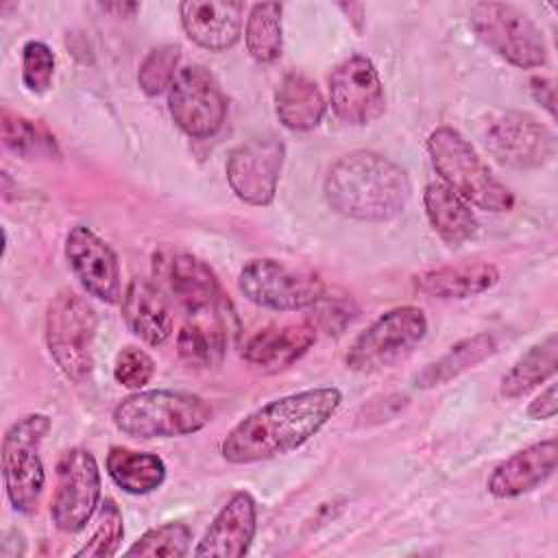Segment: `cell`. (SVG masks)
<instances>
[{
	"label": "cell",
	"instance_id": "6da1fadb",
	"mask_svg": "<svg viewBox=\"0 0 558 558\" xmlns=\"http://www.w3.org/2000/svg\"><path fill=\"white\" fill-rule=\"evenodd\" d=\"M342 403L336 386H318L279 397L244 416L222 440L231 464H251L290 453L316 436Z\"/></svg>",
	"mask_w": 558,
	"mask_h": 558
},
{
	"label": "cell",
	"instance_id": "7a4b0ae2",
	"mask_svg": "<svg viewBox=\"0 0 558 558\" xmlns=\"http://www.w3.org/2000/svg\"><path fill=\"white\" fill-rule=\"evenodd\" d=\"M323 190L336 214L364 222L399 216L412 196L408 172L373 150H353L340 157L329 168Z\"/></svg>",
	"mask_w": 558,
	"mask_h": 558
},
{
	"label": "cell",
	"instance_id": "3957f363",
	"mask_svg": "<svg viewBox=\"0 0 558 558\" xmlns=\"http://www.w3.org/2000/svg\"><path fill=\"white\" fill-rule=\"evenodd\" d=\"M211 405L187 390H144L124 397L113 410L118 432L133 438H172L203 429Z\"/></svg>",
	"mask_w": 558,
	"mask_h": 558
},
{
	"label": "cell",
	"instance_id": "277c9868",
	"mask_svg": "<svg viewBox=\"0 0 558 558\" xmlns=\"http://www.w3.org/2000/svg\"><path fill=\"white\" fill-rule=\"evenodd\" d=\"M427 153L442 183L466 203L486 211H508L514 194L490 172L477 150L451 126H438L427 137Z\"/></svg>",
	"mask_w": 558,
	"mask_h": 558
},
{
	"label": "cell",
	"instance_id": "5b68a950",
	"mask_svg": "<svg viewBox=\"0 0 558 558\" xmlns=\"http://www.w3.org/2000/svg\"><path fill=\"white\" fill-rule=\"evenodd\" d=\"M98 329L96 310L74 290L52 296L46 312V344L59 371L81 384L94 368V340Z\"/></svg>",
	"mask_w": 558,
	"mask_h": 558
},
{
	"label": "cell",
	"instance_id": "8992f818",
	"mask_svg": "<svg viewBox=\"0 0 558 558\" xmlns=\"http://www.w3.org/2000/svg\"><path fill=\"white\" fill-rule=\"evenodd\" d=\"M50 432V418L33 412L17 418L2 438V480L15 512L33 514L46 486L41 442Z\"/></svg>",
	"mask_w": 558,
	"mask_h": 558
},
{
	"label": "cell",
	"instance_id": "52a82bcc",
	"mask_svg": "<svg viewBox=\"0 0 558 558\" xmlns=\"http://www.w3.org/2000/svg\"><path fill=\"white\" fill-rule=\"evenodd\" d=\"M427 333V318L416 305H401L375 318L349 347L347 366L375 373L408 357Z\"/></svg>",
	"mask_w": 558,
	"mask_h": 558
},
{
	"label": "cell",
	"instance_id": "ba28073f",
	"mask_svg": "<svg viewBox=\"0 0 558 558\" xmlns=\"http://www.w3.org/2000/svg\"><path fill=\"white\" fill-rule=\"evenodd\" d=\"M475 35L499 57L517 68H538L547 59V46L534 20L508 2H475L469 11Z\"/></svg>",
	"mask_w": 558,
	"mask_h": 558
},
{
	"label": "cell",
	"instance_id": "9c48e42d",
	"mask_svg": "<svg viewBox=\"0 0 558 558\" xmlns=\"http://www.w3.org/2000/svg\"><path fill=\"white\" fill-rule=\"evenodd\" d=\"M238 286L251 303L277 312L316 307L327 294V288L316 272L272 257L251 259L240 270Z\"/></svg>",
	"mask_w": 558,
	"mask_h": 558
},
{
	"label": "cell",
	"instance_id": "30bf717a",
	"mask_svg": "<svg viewBox=\"0 0 558 558\" xmlns=\"http://www.w3.org/2000/svg\"><path fill=\"white\" fill-rule=\"evenodd\" d=\"M100 506V471L94 453L72 447L57 462V488L50 517L61 532H81Z\"/></svg>",
	"mask_w": 558,
	"mask_h": 558
},
{
	"label": "cell",
	"instance_id": "8fae6325",
	"mask_svg": "<svg viewBox=\"0 0 558 558\" xmlns=\"http://www.w3.org/2000/svg\"><path fill=\"white\" fill-rule=\"evenodd\" d=\"M168 109L183 133L205 140L220 131L227 116V98L207 68L187 65L179 70L168 89Z\"/></svg>",
	"mask_w": 558,
	"mask_h": 558
},
{
	"label": "cell",
	"instance_id": "7c38bea8",
	"mask_svg": "<svg viewBox=\"0 0 558 558\" xmlns=\"http://www.w3.org/2000/svg\"><path fill=\"white\" fill-rule=\"evenodd\" d=\"M286 159V146L277 135H257L229 153L227 181L246 205H270Z\"/></svg>",
	"mask_w": 558,
	"mask_h": 558
},
{
	"label": "cell",
	"instance_id": "4fadbf2b",
	"mask_svg": "<svg viewBox=\"0 0 558 558\" xmlns=\"http://www.w3.org/2000/svg\"><path fill=\"white\" fill-rule=\"evenodd\" d=\"M486 148L504 166L534 170L554 157L556 137L532 113L506 111L486 129Z\"/></svg>",
	"mask_w": 558,
	"mask_h": 558
},
{
	"label": "cell",
	"instance_id": "5bb4252c",
	"mask_svg": "<svg viewBox=\"0 0 558 558\" xmlns=\"http://www.w3.org/2000/svg\"><path fill=\"white\" fill-rule=\"evenodd\" d=\"M329 100L340 120L353 126L375 122L386 109L384 85L373 61L353 54L329 74Z\"/></svg>",
	"mask_w": 558,
	"mask_h": 558
},
{
	"label": "cell",
	"instance_id": "9a60e30c",
	"mask_svg": "<svg viewBox=\"0 0 558 558\" xmlns=\"http://www.w3.org/2000/svg\"><path fill=\"white\" fill-rule=\"evenodd\" d=\"M65 259L87 294L102 303L122 299V277L116 251L89 227L76 225L65 235Z\"/></svg>",
	"mask_w": 558,
	"mask_h": 558
},
{
	"label": "cell",
	"instance_id": "2e32d148",
	"mask_svg": "<svg viewBox=\"0 0 558 558\" xmlns=\"http://www.w3.org/2000/svg\"><path fill=\"white\" fill-rule=\"evenodd\" d=\"M558 460V442L556 438L532 442L510 458L499 462L488 475V493L497 499H512L523 493L534 490L545 484L554 471Z\"/></svg>",
	"mask_w": 558,
	"mask_h": 558
},
{
	"label": "cell",
	"instance_id": "e0dca14e",
	"mask_svg": "<svg viewBox=\"0 0 558 558\" xmlns=\"http://www.w3.org/2000/svg\"><path fill=\"white\" fill-rule=\"evenodd\" d=\"M257 530V506L255 499L240 490L214 517L203 538L198 541L194 556H218L240 558L248 551Z\"/></svg>",
	"mask_w": 558,
	"mask_h": 558
},
{
	"label": "cell",
	"instance_id": "ac0fdd59",
	"mask_svg": "<svg viewBox=\"0 0 558 558\" xmlns=\"http://www.w3.org/2000/svg\"><path fill=\"white\" fill-rule=\"evenodd\" d=\"M314 340L316 325L310 320L272 323L244 340L242 357L262 371H281L305 355Z\"/></svg>",
	"mask_w": 558,
	"mask_h": 558
},
{
	"label": "cell",
	"instance_id": "d6986e66",
	"mask_svg": "<svg viewBox=\"0 0 558 558\" xmlns=\"http://www.w3.org/2000/svg\"><path fill=\"white\" fill-rule=\"evenodd\" d=\"M242 2L187 0L179 4V17L185 35L211 52H222L238 44L242 35Z\"/></svg>",
	"mask_w": 558,
	"mask_h": 558
},
{
	"label": "cell",
	"instance_id": "ffe728a7",
	"mask_svg": "<svg viewBox=\"0 0 558 558\" xmlns=\"http://www.w3.org/2000/svg\"><path fill=\"white\" fill-rule=\"evenodd\" d=\"M122 314L129 329L153 347L163 344L172 336L170 305L150 279H131L122 294Z\"/></svg>",
	"mask_w": 558,
	"mask_h": 558
},
{
	"label": "cell",
	"instance_id": "44dd1931",
	"mask_svg": "<svg viewBox=\"0 0 558 558\" xmlns=\"http://www.w3.org/2000/svg\"><path fill=\"white\" fill-rule=\"evenodd\" d=\"M497 281L499 270L488 262L447 264L412 277L414 288L434 299H471L488 292Z\"/></svg>",
	"mask_w": 558,
	"mask_h": 558
},
{
	"label": "cell",
	"instance_id": "7402d4cb",
	"mask_svg": "<svg viewBox=\"0 0 558 558\" xmlns=\"http://www.w3.org/2000/svg\"><path fill=\"white\" fill-rule=\"evenodd\" d=\"M179 357L196 371L220 366L227 351V327L216 305L190 312L177 336Z\"/></svg>",
	"mask_w": 558,
	"mask_h": 558
},
{
	"label": "cell",
	"instance_id": "603a6c76",
	"mask_svg": "<svg viewBox=\"0 0 558 558\" xmlns=\"http://www.w3.org/2000/svg\"><path fill=\"white\" fill-rule=\"evenodd\" d=\"M163 279L174 299L190 312L214 307L220 294L214 270L192 253H172L163 264Z\"/></svg>",
	"mask_w": 558,
	"mask_h": 558
},
{
	"label": "cell",
	"instance_id": "cb8c5ba5",
	"mask_svg": "<svg viewBox=\"0 0 558 558\" xmlns=\"http://www.w3.org/2000/svg\"><path fill=\"white\" fill-rule=\"evenodd\" d=\"M423 205L432 229L449 246H460L477 233V220L471 207L442 181L427 183L423 192Z\"/></svg>",
	"mask_w": 558,
	"mask_h": 558
},
{
	"label": "cell",
	"instance_id": "d4e9b609",
	"mask_svg": "<svg viewBox=\"0 0 558 558\" xmlns=\"http://www.w3.org/2000/svg\"><path fill=\"white\" fill-rule=\"evenodd\" d=\"M275 109L279 122L290 131H312L325 116V98L314 81L290 72L275 92Z\"/></svg>",
	"mask_w": 558,
	"mask_h": 558
},
{
	"label": "cell",
	"instance_id": "484cf974",
	"mask_svg": "<svg viewBox=\"0 0 558 558\" xmlns=\"http://www.w3.org/2000/svg\"><path fill=\"white\" fill-rule=\"evenodd\" d=\"M497 351V340L493 333L482 331L475 336H469L460 342H456L447 353H442L438 360L429 362L416 377L414 384L418 388H436L442 386L462 373L475 368L484 360H488Z\"/></svg>",
	"mask_w": 558,
	"mask_h": 558
},
{
	"label": "cell",
	"instance_id": "4316f807",
	"mask_svg": "<svg viewBox=\"0 0 558 558\" xmlns=\"http://www.w3.org/2000/svg\"><path fill=\"white\" fill-rule=\"evenodd\" d=\"M107 473L124 493L148 495L163 484L166 464L157 453L111 447L107 453Z\"/></svg>",
	"mask_w": 558,
	"mask_h": 558
},
{
	"label": "cell",
	"instance_id": "83f0119b",
	"mask_svg": "<svg viewBox=\"0 0 558 558\" xmlns=\"http://www.w3.org/2000/svg\"><path fill=\"white\" fill-rule=\"evenodd\" d=\"M558 364V336L549 333L541 342L532 344L501 377L499 392L506 399H517L554 377Z\"/></svg>",
	"mask_w": 558,
	"mask_h": 558
},
{
	"label": "cell",
	"instance_id": "f1b7e54d",
	"mask_svg": "<svg viewBox=\"0 0 558 558\" xmlns=\"http://www.w3.org/2000/svg\"><path fill=\"white\" fill-rule=\"evenodd\" d=\"M2 142L9 150L20 155L22 159L33 161H52L61 157L59 144L54 135L37 120L2 109Z\"/></svg>",
	"mask_w": 558,
	"mask_h": 558
},
{
	"label": "cell",
	"instance_id": "f546056e",
	"mask_svg": "<svg viewBox=\"0 0 558 558\" xmlns=\"http://www.w3.org/2000/svg\"><path fill=\"white\" fill-rule=\"evenodd\" d=\"M244 41L248 54L259 63H272L283 50V31H281V4L279 2H259L253 4Z\"/></svg>",
	"mask_w": 558,
	"mask_h": 558
},
{
	"label": "cell",
	"instance_id": "4dcf8cb0",
	"mask_svg": "<svg viewBox=\"0 0 558 558\" xmlns=\"http://www.w3.org/2000/svg\"><path fill=\"white\" fill-rule=\"evenodd\" d=\"M124 538V521L113 499H102L94 512V527L74 551L76 558H111L120 551Z\"/></svg>",
	"mask_w": 558,
	"mask_h": 558
},
{
	"label": "cell",
	"instance_id": "1f68e13d",
	"mask_svg": "<svg viewBox=\"0 0 558 558\" xmlns=\"http://www.w3.org/2000/svg\"><path fill=\"white\" fill-rule=\"evenodd\" d=\"M192 532L181 521H168L146 530L124 554L126 556H166L181 558L187 554Z\"/></svg>",
	"mask_w": 558,
	"mask_h": 558
},
{
	"label": "cell",
	"instance_id": "d6a6232c",
	"mask_svg": "<svg viewBox=\"0 0 558 558\" xmlns=\"http://www.w3.org/2000/svg\"><path fill=\"white\" fill-rule=\"evenodd\" d=\"M181 48L174 44H163L153 48L140 65L137 83L146 96H157L163 89H170L172 81L179 74Z\"/></svg>",
	"mask_w": 558,
	"mask_h": 558
},
{
	"label": "cell",
	"instance_id": "836d02e7",
	"mask_svg": "<svg viewBox=\"0 0 558 558\" xmlns=\"http://www.w3.org/2000/svg\"><path fill=\"white\" fill-rule=\"evenodd\" d=\"M54 74V54L44 41H26L22 48V81L31 94L48 92Z\"/></svg>",
	"mask_w": 558,
	"mask_h": 558
},
{
	"label": "cell",
	"instance_id": "e575fe53",
	"mask_svg": "<svg viewBox=\"0 0 558 558\" xmlns=\"http://www.w3.org/2000/svg\"><path fill=\"white\" fill-rule=\"evenodd\" d=\"M153 373H155V362L146 351L137 347H124L118 351L113 362V377L120 386L140 390L150 381Z\"/></svg>",
	"mask_w": 558,
	"mask_h": 558
},
{
	"label": "cell",
	"instance_id": "d590c367",
	"mask_svg": "<svg viewBox=\"0 0 558 558\" xmlns=\"http://www.w3.org/2000/svg\"><path fill=\"white\" fill-rule=\"evenodd\" d=\"M556 410H558L556 384H549L538 397H534V401H530L527 416L534 421H545V418H554Z\"/></svg>",
	"mask_w": 558,
	"mask_h": 558
},
{
	"label": "cell",
	"instance_id": "8d00e7d4",
	"mask_svg": "<svg viewBox=\"0 0 558 558\" xmlns=\"http://www.w3.org/2000/svg\"><path fill=\"white\" fill-rule=\"evenodd\" d=\"M530 89H532V96L536 102H541L549 116L556 113V87H554V81L549 78H543V76H534L530 81Z\"/></svg>",
	"mask_w": 558,
	"mask_h": 558
},
{
	"label": "cell",
	"instance_id": "74e56055",
	"mask_svg": "<svg viewBox=\"0 0 558 558\" xmlns=\"http://www.w3.org/2000/svg\"><path fill=\"white\" fill-rule=\"evenodd\" d=\"M102 9H107V11H118L120 15H131V13H135L137 9H140V4H135V2H118V4H102Z\"/></svg>",
	"mask_w": 558,
	"mask_h": 558
}]
</instances>
